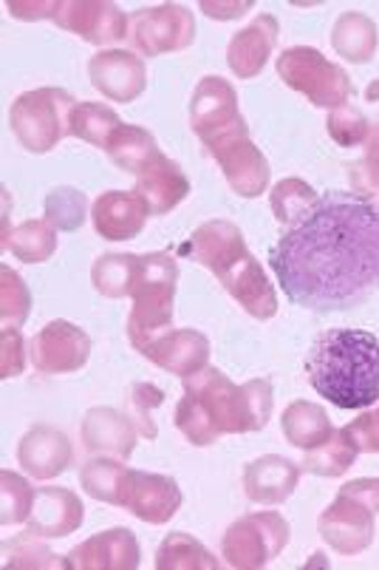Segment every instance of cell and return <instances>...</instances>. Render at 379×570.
I'll return each instance as SVG.
<instances>
[{
	"instance_id": "cell-1",
	"label": "cell",
	"mask_w": 379,
	"mask_h": 570,
	"mask_svg": "<svg viewBox=\"0 0 379 570\" xmlns=\"http://www.w3.org/2000/svg\"><path fill=\"white\" fill-rule=\"evenodd\" d=\"M269 267L298 307H360L379 289V207L340 190L320 196L306 219L280 233Z\"/></svg>"
},
{
	"instance_id": "cell-2",
	"label": "cell",
	"mask_w": 379,
	"mask_h": 570,
	"mask_svg": "<svg viewBox=\"0 0 379 570\" xmlns=\"http://www.w3.org/2000/svg\"><path fill=\"white\" fill-rule=\"evenodd\" d=\"M181 381L184 397L176 406V429L199 449L212 445L221 434L261 432L272 417L275 392L269 381L238 386L210 364Z\"/></svg>"
},
{
	"instance_id": "cell-3",
	"label": "cell",
	"mask_w": 379,
	"mask_h": 570,
	"mask_svg": "<svg viewBox=\"0 0 379 570\" xmlns=\"http://www.w3.org/2000/svg\"><path fill=\"white\" fill-rule=\"evenodd\" d=\"M306 375L320 397L340 409L379 401V341L366 330H329L311 344Z\"/></svg>"
},
{
	"instance_id": "cell-4",
	"label": "cell",
	"mask_w": 379,
	"mask_h": 570,
	"mask_svg": "<svg viewBox=\"0 0 379 570\" xmlns=\"http://www.w3.org/2000/svg\"><path fill=\"white\" fill-rule=\"evenodd\" d=\"M181 256L193 258L201 267L210 269L247 315L258 321H269L278 315V295L269 284L267 269L249 253L241 227L236 222H205L181 245Z\"/></svg>"
},
{
	"instance_id": "cell-5",
	"label": "cell",
	"mask_w": 379,
	"mask_h": 570,
	"mask_svg": "<svg viewBox=\"0 0 379 570\" xmlns=\"http://www.w3.org/2000/svg\"><path fill=\"white\" fill-rule=\"evenodd\" d=\"M179 287V264L170 253H144L139 256L137 284L131 293V318H128V341L133 350H142L150 338L170 330Z\"/></svg>"
},
{
	"instance_id": "cell-6",
	"label": "cell",
	"mask_w": 379,
	"mask_h": 570,
	"mask_svg": "<svg viewBox=\"0 0 379 570\" xmlns=\"http://www.w3.org/2000/svg\"><path fill=\"white\" fill-rule=\"evenodd\" d=\"M379 514V480L377 476H362L351 480L340 489L329 508L318 520V533L329 548H335L342 557H357L366 548H371L373 533H377Z\"/></svg>"
},
{
	"instance_id": "cell-7",
	"label": "cell",
	"mask_w": 379,
	"mask_h": 570,
	"mask_svg": "<svg viewBox=\"0 0 379 570\" xmlns=\"http://www.w3.org/2000/svg\"><path fill=\"white\" fill-rule=\"evenodd\" d=\"M74 106V97L62 88H34L12 102L9 128L26 151L49 154L62 137H71L69 119Z\"/></svg>"
},
{
	"instance_id": "cell-8",
	"label": "cell",
	"mask_w": 379,
	"mask_h": 570,
	"mask_svg": "<svg viewBox=\"0 0 379 570\" xmlns=\"http://www.w3.org/2000/svg\"><path fill=\"white\" fill-rule=\"evenodd\" d=\"M201 145L218 163L232 194L243 196V199H258V196L267 194L272 170H269L267 157L258 151V145L249 139L247 119L238 117L227 126L216 128L207 137H201Z\"/></svg>"
},
{
	"instance_id": "cell-9",
	"label": "cell",
	"mask_w": 379,
	"mask_h": 570,
	"mask_svg": "<svg viewBox=\"0 0 379 570\" xmlns=\"http://www.w3.org/2000/svg\"><path fill=\"white\" fill-rule=\"evenodd\" d=\"M275 69H278L280 80L300 91L311 106L335 111L349 102L351 77L311 46H292V49L280 51Z\"/></svg>"
},
{
	"instance_id": "cell-10",
	"label": "cell",
	"mask_w": 379,
	"mask_h": 570,
	"mask_svg": "<svg viewBox=\"0 0 379 570\" xmlns=\"http://www.w3.org/2000/svg\"><path fill=\"white\" fill-rule=\"evenodd\" d=\"M292 539L287 517L278 511H252L227 528L221 553L236 570H261L283 553Z\"/></svg>"
},
{
	"instance_id": "cell-11",
	"label": "cell",
	"mask_w": 379,
	"mask_h": 570,
	"mask_svg": "<svg viewBox=\"0 0 379 570\" xmlns=\"http://www.w3.org/2000/svg\"><path fill=\"white\" fill-rule=\"evenodd\" d=\"M196 38V18L179 3H159V7L139 9L131 14L128 40L142 57L184 51Z\"/></svg>"
},
{
	"instance_id": "cell-12",
	"label": "cell",
	"mask_w": 379,
	"mask_h": 570,
	"mask_svg": "<svg viewBox=\"0 0 379 570\" xmlns=\"http://www.w3.org/2000/svg\"><path fill=\"white\" fill-rule=\"evenodd\" d=\"M62 32H71L91 46H108L128 40L131 18L106 0H54L49 14Z\"/></svg>"
},
{
	"instance_id": "cell-13",
	"label": "cell",
	"mask_w": 379,
	"mask_h": 570,
	"mask_svg": "<svg viewBox=\"0 0 379 570\" xmlns=\"http://www.w3.org/2000/svg\"><path fill=\"white\" fill-rule=\"evenodd\" d=\"M29 357L40 375H71L91 357V338L71 321H51L29 341Z\"/></svg>"
},
{
	"instance_id": "cell-14",
	"label": "cell",
	"mask_w": 379,
	"mask_h": 570,
	"mask_svg": "<svg viewBox=\"0 0 379 570\" xmlns=\"http://www.w3.org/2000/svg\"><path fill=\"white\" fill-rule=\"evenodd\" d=\"M119 508L131 511L148 525H164L181 508V489L173 476L128 469L119 494Z\"/></svg>"
},
{
	"instance_id": "cell-15",
	"label": "cell",
	"mask_w": 379,
	"mask_h": 570,
	"mask_svg": "<svg viewBox=\"0 0 379 570\" xmlns=\"http://www.w3.org/2000/svg\"><path fill=\"white\" fill-rule=\"evenodd\" d=\"M91 86L111 102H133L148 88V69L133 51L106 49L88 60Z\"/></svg>"
},
{
	"instance_id": "cell-16",
	"label": "cell",
	"mask_w": 379,
	"mask_h": 570,
	"mask_svg": "<svg viewBox=\"0 0 379 570\" xmlns=\"http://www.w3.org/2000/svg\"><path fill=\"white\" fill-rule=\"evenodd\" d=\"M144 357L150 364H156L159 370L170 372L176 377H190L199 370H205L207 361H210V341L199 330H164L156 338H150L142 346Z\"/></svg>"
},
{
	"instance_id": "cell-17",
	"label": "cell",
	"mask_w": 379,
	"mask_h": 570,
	"mask_svg": "<svg viewBox=\"0 0 379 570\" xmlns=\"http://www.w3.org/2000/svg\"><path fill=\"white\" fill-rule=\"evenodd\" d=\"M150 216L148 202L137 190H106L91 205L93 230L106 242H131Z\"/></svg>"
},
{
	"instance_id": "cell-18",
	"label": "cell",
	"mask_w": 379,
	"mask_h": 570,
	"mask_svg": "<svg viewBox=\"0 0 379 570\" xmlns=\"http://www.w3.org/2000/svg\"><path fill=\"white\" fill-rule=\"evenodd\" d=\"M71 570H137L142 562L137 533L128 528H108L93 533L69 553Z\"/></svg>"
},
{
	"instance_id": "cell-19",
	"label": "cell",
	"mask_w": 379,
	"mask_h": 570,
	"mask_svg": "<svg viewBox=\"0 0 379 570\" xmlns=\"http://www.w3.org/2000/svg\"><path fill=\"white\" fill-rule=\"evenodd\" d=\"M86 520L82 500L69 489H40L34 494V505L26 520V533L34 539H60L71 537Z\"/></svg>"
},
{
	"instance_id": "cell-20",
	"label": "cell",
	"mask_w": 379,
	"mask_h": 570,
	"mask_svg": "<svg viewBox=\"0 0 379 570\" xmlns=\"http://www.w3.org/2000/svg\"><path fill=\"white\" fill-rule=\"evenodd\" d=\"M74 460L69 434L54 426H31L18 443V465L34 480H54Z\"/></svg>"
},
{
	"instance_id": "cell-21",
	"label": "cell",
	"mask_w": 379,
	"mask_h": 570,
	"mask_svg": "<svg viewBox=\"0 0 379 570\" xmlns=\"http://www.w3.org/2000/svg\"><path fill=\"white\" fill-rule=\"evenodd\" d=\"M280 26L275 14H258L241 32L232 35L227 46V66L238 80H252L263 71L267 60L278 46Z\"/></svg>"
},
{
	"instance_id": "cell-22",
	"label": "cell",
	"mask_w": 379,
	"mask_h": 570,
	"mask_svg": "<svg viewBox=\"0 0 379 570\" xmlns=\"http://www.w3.org/2000/svg\"><path fill=\"white\" fill-rule=\"evenodd\" d=\"M303 465L280 454H263L243 469V494L258 505H280L295 494Z\"/></svg>"
},
{
	"instance_id": "cell-23",
	"label": "cell",
	"mask_w": 379,
	"mask_h": 570,
	"mask_svg": "<svg viewBox=\"0 0 379 570\" xmlns=\"http://www.w3.org/2000/svg\"><path fill=\"white\" fill-rule=\"evenodd\" d=\"M137 434L139 429L133 426V420L117 409H88L82 420V443L88 452L100 458L128 460L137 449Z\"/></svg>"
},
{
	"instance_id": "cell-24",
	"label": "cell",
	"mask_w": 379,
	"mask_h": 570,
	"mask_svg": "<svg viewBox=\"0 0 379 570\" xmlns=\"http://www.w3.org/2000/svg\"><path fill=\"white\" fill-rule=\"evenodd\" d=\"M137 194L148 202L150 216H164L190 196V179L173 159L159 151L137 174Z\"/></svg>"
},
{
	"instance_id": "cell-25",
	"label": "cell",
	"mask_w": 379,
	"mask_h": 570,
	"mask_svg": "<svg viewBox=\"0 0 379 570\" xmlns=\"http://www.w3.org/2000/svg\"><path fill=\"white\" fill-rule=\"evenodd\" d=\"M238 117H241V111H238V91L232 88V82L216 75L199 80L193 100H190V126H193L196 137H207L210 131Z\"/></svg>"
},
{
	"instance_id": "cell-26",
	"label": "cell",
	"mask_w": 379,
	"mask_h": 570,
	"mask_svg": "<svg viewBox=\"0 0 379 570\" xmlns=\"http://www.w3.org/2000/svg\"><path fill=\"white\" fill-rule=\"evenodd\" d=\"M331 46L349 63H371L379 46V29L366 12H342L331 29Z\"/></svg>"
},
{
	"instance_id": "cell-27",
	"label": "cell",
	"mask_w": 379,
	"mask_h": 570,
	"mask_svg": "<svg viewBox=\"0 0 379 570\" xmlns=\"http://www.w3.org/2000/svg\"><path fill=\"white\" fill-rule=\"evenodd\" d=\"M280 429H283V438L295 445V449H303V452H311L318 449L320 443L335 434V426H331L329 412L318 403L309 401H295L289 403L287 412L280 414Z\"/></svg>"
},
{
	"instance_id": "cell-28",
	"label": "cell",
	"mask_w": 379,
	"mask_h": 570,
	"mask_svg": "<svg viewBox=\"0 0 379 570\" xmlns=\"http://www.w3.org/2000/svg\"><path fill=\"white\" fill-rule=\"evenodd\" d=\"M3 247L20 264H43L57 250V230L46 219H31L3 233Z\"/></svg>"
},
{
	"instance_id": "cell-29",
	"label": "cell",
	"mask_w": 379,
	"mask_h": 570,
	"mask_svg": "<svg viewBox=\"0 0 379 570\" xmlns=\"http://www.w3.org/2000/svg\"><path fill=\"white\" fill-rule=\"evenodd\" d=\"M137 273L139 256L133 253H102L91 267V284L106 298H131Z\"/></svg>"
},
{
	"instance_id": "cell-30",
	"label": "cell",
	"mask_w": 379,
	"mask_h": 570,
	"mask_svg": "<svg viewBox=\"0 0 379 570\" xmlns=\"http://www.w3.org/2000/svg\"><path fill=\"white\" fill-rule=\"evenodd\" d=\"M156 568L159 570H218L221 562L201 546L190 533H168L156 551Z\"/></svg>"
},
{
	"instance_id": "cell-31",
	"label": "cell",
	"mask_w": 379,
	"mask_h": 570,
	"mask_svg": "<svg viewBox=\"0 0 379 570\" xmlns=\"http://www.w3.org/2000/svg\"><path fill=\"white\" fill-rule=\"evenodd\" d=\"M106 154L113 159L117 168H122L124 174L137 176L139 170L159 154V142H156L153 134L144 131L142 126H124L122 122V128H119L111 137V142H108Z\"/></svg>"
},
{
	"instance_id": "cell-32",
	"label": "cell",
	"mask_w": 379,
	"mask_h": 570,
	"mask_svg": "<svg viewBox=\"0 0 379 570\" xmlns=\"http://www.w3.org/2000/svg\"><path fill=\"white\" fill-rule=\"evenodd\" d=\"M122 128V119L113 108L102 106V102H77L69 119L71 137L82 139L88 145H97L106 151L113 134Z\"/></svg>"
},
{
	"instance_id": "cell-33",
	"label": "cell",
	"mask_w": 379,
	"mask_h": 570,
	"mask_svg": "<svg viewBox=\"0 0 379 570\" xmlns=\"http://www.w3.org/2000/svg\"><path fill=\"white\" fill-rule=\"evenodd\" d=\"M357 454H360V449L355 445V440L349 438L346 429H340V432L331 434L326 443H320L318 449L306 452L303 463L300 465H303V471H309V474L342 476L351 465H355Z\"/></svg>"
},
{
	"instance_id": "cell-34",
	"label": "cell",
	"mask_w": 379,
	"mask_h": 570,
	"mask_svg": "<svg viewBox=\"0 0 379 570\" xmlns=\"http://www.w3.org/2000/svg\"><path fill=\"white\" fill-rule=\"evenodd\" d=\"M124 474L128 465L117 458H97L88 460L80 469V485L91 500L108 502V505L119 508V494H122Z\"/></svg>"
},
{
	"instance_id": "cell-35",
	"label": "cell",
	"mask_w": 379,
	"mask_h": 570,
	"mask_svg": "<svg viewBox=\"0 0 379 570\" xmlns=\"http://www.w3.org/2000/svg\"><path fill=\"white\" fill-rule=\"evenodd\" d=\"M272 214L278 219V225L287 230V227L298 225L300 219L311 214V207L318 205V190L311 188L303 179H283L272 188Z\"/></svg>"
},
{
	"instance_id": "cell-36",
	"label": "cell",
	"mask_w": 379,
	"mask_h": 570,
	"mask_svg": "<svg viewBox=\"0 0 379 570\" xmlns=\"http://www.w3.org/2000/svg\"><path fill=\"white\" fill-rule=\"evenodd\" d=\"M43 210H46V222H49L54 230L74 233L86 225L88 199L82 190L71 188V185H62V188H54L49 196H46Z\"/></svg>"
},
{
	"instance_id": "cell-37",
	"label": "cell",
	"mask_w": 379,
	"mask_h": 570,
	"mask_svg": "<svg viewBox=\"0 0 379 570\" xmlns=\"http://www.w3.org/2000/svg\"><path fill=\"white\" fill-rule=\"evenodd\" d=\"M31 313V293L9 264L0 267V326L20 330Z\"/></svg>"
},
{
	"instance_id": "cell-38",
	"label": "cell",
	"mask_w": 379,
	"mask_h": 570,
	"mask_svg": "<svg viewBox=\"0 0 379 570\" xmlns=\"http://www.w3.org/2000/svg\"><path fill=\"white\" fill-rule=\"evenodd\" d=\"M34 494L29 480L14 471H0V522L3 525H23L34 505Z\"/></svg>"
},
{
	"instance_id": "cell-39",
	"label": "cell",
	"mask_w": 379,
	"mask_h": 570,
	"mask_svg": "<svg viewBox=\"0 0 379 570\" xmlns=\"http://www.w3.org/2000/svg\"><path fill=\"white\" fill-rule=\"evenodd\" d=\"M3 568L12 570V568H54V570H71V562L69 557L62 559L57 557V553H51L49 548L40 546V539L29 537L26 533L23 539H18V542H12L9 539L7 546H3Z\"/></svg>"
},
{
	"instance_id": "cell-40",
	"label": "cell",
	"mask_w": 379,
	"mask_h": 570,
	"mask_svg": "<svg viewBox=\"0 0 379 570\" xmlns=\"http://www.w3.org/2000/svg\"><path fill=\"white\" fill-rule=\"evenodd\" d=\"M349 179L360 199L371 202V205L377 202L379 205V122L368 134L362 159L349 168Z\"/></svg>"
},
{
	"instance_id": "cell-41",
	"label": "cell",
	"mask_w": 379,
	"mask_h": 570,
	"mask_svg": "<svg viewBox=\"0 0 379 570\" xmlns=\"http://www.w3.org/2000/svg\"><path fill=\"white\" fill-rule=\"evenodd\" d=\"M326 128H329V137L335 139L342 148H357L368 139L371 134V122L366 119V114L357 106H340L335 111H329V119H326Z\"/></svg>"
},
{
	"instance_id": "cell-42",
	"label": "cell",
	"mask_w": 379,
	"mask_h": 570,
	"mask_svg": "<svg viewBox=\"0 0 379 570\" xmlns=\"http://www.w3.org/2000/svg\"><path fill=\"white\" fill-rule=\"evenodd\" d=\"M164 403V392L153 383H131L128 389V417L133 420V426L139 429V434L148 440H156L159 429H156L150 412L159 409Z\"/></svg>"
},
{
	"instance_id": "cell-43",
	"label": "cell",
	"mask_w": 379,
	"mask_h": 570,
	"mask_svg": "<svg viewBox=\"0 0 379 570\" xmlns=\"http://www.w3.org/2000/svg\"><path fill=\"white\" fill-rule=\"evenodd\" d=\"M26 366V341L20 335V330H3L0 333V377L9 381V377L20 375Z\"/></svg>"
},
{
	"instance_id": "cell-44",
	"label": "cell",
	"mask_w": 379,
	"mask_h": 570,
	"mask_svg": "<svg viewBox=\"0 0 379 570\" xmlns=\"http://www.w3.org/2000/svg\"><path fill=\"white\" fill-rule=\"evenodd\" d=\"M349 438L355 440V445L360 452L368 454H379V406L371 409V412L360 414L355 423L346 426Z\"/></svg>"
},
{
	"instance_id": "cell-45",
	"label": "cell",
	"mask_w": 379,
	"mask_h": 570,
	"mask_svg": "<svg viewBox=\"0 0 379 570\" xmlns=\"http://www.w3.org/2000/svg\"><path fill=\"white\" fill-rule=\"evenodd\" d=\"M249 9H252V0H243V3H210V0H205L201 3V12L210 14L212 20H236Z\"/></svg>"
},
{
	"instance_id": "cell-46",
	"label": "cell",
	"mask_w": 379,
	"mask_h": 570,
	"mask_svg": "<svg viewBox=\"0 0 379 570\" xmlns=\"http://www.w3.org/2000/svg\"><path fill=\"white\" fill-rule=\"evenodd\" d=\"M366 100H368V102H379V80H373L371 86H368Z\"/></svg>"
}]
</instances>
